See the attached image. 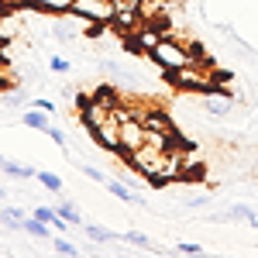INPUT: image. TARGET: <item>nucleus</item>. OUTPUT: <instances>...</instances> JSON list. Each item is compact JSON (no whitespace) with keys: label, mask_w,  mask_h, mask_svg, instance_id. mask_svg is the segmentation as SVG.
Returning <instances> with one entry per match:
<instances>
[{"label":"nucleus","mask_w":258,"mask_h":258,"mask_svg":"<svg viewBox=\"0 0 258 258\" xmlns=\"http://www.w3.org/2000/svg\"><path fill=\"white\" fill-rule=\"evenodd\" d=\"M176 251H182V255H200V251H203V244H197V241H179Z\"/></svg>","instance_id":"nucleus-22"},{"label":"nucleus","mask_w":258,"mask_h":258,"mask_svg":"<svg viewBox=\"0 0 258 258\" xmlns=\"http://www.w3.org/2000/svg\"><path fill=\"white\" fill-rule=\"evenodd\" d=\"M80 172L90 179V182H100V186L107 182V172H103V169H97V165H80Z\"/></svg>","instance_id":"nucleus-20"},{"label":"nucleus","mask_w":258,"mask_h":258,"mask_svg":"<svg viewBox=\"0 0 258 258\" xmlns=\"http://www.w3.org/2000/svg\"><path fill=\"white\" fill-rule=\"evenodd\" d=\"M169 80L176 83L179 90H197V93H203V90H210V83H214V73H210V66L207 62H189L186 69H176V73H169Z\"/></svg>","instance_id":"nucleus-2"},{"label":"nucleus","mask_w":258,"mask_h":258,"mask_svg":"<svg viewBox=\"0 0 258 258\" xmlns=\"http://www.w3.org/2000/svg\"><path fill=\"white\" fill-rule=\"evenodd\" d=\"M21 124L31 127V131H48V110H38V107H28L21 114Z\"/></svg>","instance_id":"nucleus-10"},{"label":"nucleus","mask_w":258,"mask_h":258,"mask_svg":"<svg viewBox=\"0 0 258 258\" xmlns=\"http://www.w3.org/2000/svg\"><path fill=\"white\" fill-rule=\"evenodd\" d=\"M24 217H28V214H24L21 207H4V210H0V227H4V231H21Z\"/></svg>","instance_id":"nucleus-11"},{"label":"nucleus","mask_w":258,"mask_h":258,"mask_svg":"<svg viewBox=\"0 0 258 258\" xmlns=\"http://www.w3.org/2000/svg\"><path fill=\"white\" fill-rule=\"evenodd\" d=\"M73 4H76V0H31V7H35L38 14H48V18H59L66 11H73Z\"/></svg>","instance_id":"nucleus-8"},{"label":"nucleus","mask_w":258,"mask_h":258,"mask_svg":"<svg viewBox=\"0 0 258 258\" xmlns=\"http://www.w3.org/2000/svg\"><path fill=\"white\" fill-rule=\"evenodd\" d=\"M255 59H258V55H255Z\"/></svg>","instance_id":"nucleus-32"},{"label":"nucleus","mask_w":258,"mask_h":258,"mask_svg":"<svg viewBox=\"0 0 258 258\" xmlns=\"http://www.w3.org/2000/svg\"><path fill=\"white\" fill-rule=\"evenodd\" d=\"M24 35V18L18 11H0V41H11Z\"/></svg>","instance_id":"nucleus-6"},{"label":"nucleus","mask_w":258,"mask_h":258,"mask_svg":"<svg viewBox=\"0 0 258 258\" xmlns=\"http://www.w3.org/2000/svg\"><path fill=\"white\" fill-rule=\"evenodd\" d=\"M55 207H59V214H62L66 220H69L73 227H83V214H80V207H76L73 200H59Z\"/></svg>","instance_id":"nucleus-13"},{"label":"nucleus","mask_w":258,"mask_h":258,"mask_svg":"<svg viewBox=\"0 0 258 258\" xmlns=\"http://www.w3.org/2000/svg\"><path fill=\"white\" fill-rule=\"evenodd\" d=\"M45 135H48V138L55 141V145H59V148H66V135H62L59 127H52V124H48V131H45Z\"/></svg>","instance_id":"nucleus-25"},{"label":"nucleus","mask_w":258,"mask_h":258,"mask_svg":"<svg viewBox=\"0 0 258 258\" xmlns=\"http://www.w3.org/2000/svg\"><path fill=\"white\" fill-rule=\"evenodd\" d=\"M0 200H7V189H4V186H0Z\"/></svg>","instance_id":"nucleus-27"},{"label":"nucleus","mask_w":258,"mask_h":258,"mask_svg":"<svg viewBox=\"0 0 258 258\" xmlns=\"http://www.w3.org/2000/svg\"><path fill=\"white\" fill-rule=\"evenodd\" d=\"M48 69H52V73H69V69H73V62L62 59V55H52V59H48Z\"/></svg>","instance_id":"nucleus-21"},{"label":"nucleus","mask_w":258,"mask_h":258,"mask_svg":"<svg viewBox=\"0 0 258 258\" xmlns=\"http://www.w3.org/2000/svg\"><path fill=\"white\" fill-rule=\"evenodd\" d=\"M148 62H155L159 73L169 76V73H176V69H186L189 62H197V55H193V48H186L176 35H162V38H155V45L148 48Z\"/></svg>","instance_id":"nucleus-1"},{"label":"nucleus","mask_w":258,"mask_h":258,"mask_svg":"<svg viewBox=\"0 0 258 258\" xmlns=\"http://www.w3.org/2000/svg\"><path fill=\"white\" fill-rule=\"evenodd\" d=\"M148 141V127H145V120L141 114H127L124 107H120V155H127V152H135Z\"/></svg>","instance_id":"nucleus-3"},{"label":"nucleus","mask_w":258,"mask_h":258,"mask_svg":"<svg viewBox=\"0 0 258 258\" xmlns=\"http://www.w3.org/2000/svg\"><path fill=\"white\" fill-rule=\"evenodd\" d=\"M31 107H38V110H48V114H55V100H48V97H38Z\"/></svg>","instance_id":"nucleus-24"},{"label":"nucleus","mask_w":258,"mask_h":258,"mask_svg":"<svg viewBox=\"0 0 258 258\" xmlns=\"http://www.w3.org/2000/svg\"><path fill=\"white\" fill-rule=\"evenodd\" d=\"M234 107H238V97H234V93H227V90L210 86V90H203V93H200V110H203L207 117H231V114H234Z\"/></svg>","instance_id":"nucleus-4"},{"label":"nucleus","mask_w":258,"mask_h":258,"mask_svg":"<svg viewBox=\"0 0 258 258\" xmlns=\"http://www.w3.org/2000/svg\"><path fill=\"white\" fill-rule=\"evenodd\" d=\"M73 11L93 24H114V0H76Z\"/></svg>","instance_id":"nucleus-5"},{"label":"nucleus","mask_w":258,"mask_h":258,"mask_svg":"<svg viewBox=\"0 0 258 258\" xmlns=\"http://www.w3.org/2000/svg\"><path fill=\"white\" fill-rule=\"evenodd\" d=\"M231 220H234V224H241V220L251 224V220H255V210H251L248 203H234V207H231Z\"/></svg>","instance_id":"nucleus-16"},{"label":"nucleus","mask_w":258,"mask_h":258,"mask_svg":"<svg viewBox=\"0 0 258 258\" xmlns=\"http://www.w3.org/2000/svg\"><path fill=\"white\" fill-rule=\"evenodd\" d=\"M120 244H131V248H141V251H155L159 244L148 238V234H141V231H124L120 234Z\"/></svg>","instance_id":"nucleus-12"},{"label":"nucleus","mask_w":258,"mask_h":258,"mask_svg":"<svg viewBox=\"0 0 258 258\" xmlns=\"http://www.w3.org/2000/svg\"><path fill=\"white\" fill-rule=\"evenodd\" d=\"M251 227H258V214H255V220H251Z\"/></svg>","instance_id":"nucleus-29"},{"label":"nucleus","mask_w":258,"mask_h":258,"mask_svg":"<svg viewBox=\"0 0 258 258\" xmlns=\"http://www.w3.org/2000/svg\"><path fill=\"white\" fill-rule=\"evenodd\" d=\"M21 231L28 234V238H35V241H52V224H45L41 217H24V224H21Z\"/></svg>","instance_id":"nucleus-7"},{"label":"nucleus","mask_w":258,"mask_h":258,"mask_svg":"<svg viewBox=\"0 0 258 258\" xmlns=\"http://www.w3.org/2000/svg\"><path fill=\"white\" fill-rule=\"evenodd\" d=\"M35 217H41L45 224H55V220H59L62 214H59V207H48V203H41L38 210H35Z\"/></svg>","instance_id":"nucleus-19"},{"label":"nucleus","mask_w":258,"mask_h":258,"mask_svg":"<svg viewBox=\"0 0 258 258\" xmlns=\"http://www.w3.org/2000/svg\"><path fill=\"white\" fill-rule=\"evenodd\" d=\"M35 179H38L48 193H62V179L55 176V172H35Z\"/></svg>","instance_id":"nucleus-17"},{"label":"nucleus","mask_w":258,"mask_h":258,"mask_svg":"<svg viewBox=\"0 0 258 258\" xmlns=\"http://www.w3.org/2000/svg\"><path fill=\"white\" fill-rule=\"evenodd\" d=\"M83 234L93 241V244H114V241H120V234H114V231L103 227V224H83Z\"/></svg>","instance_id":"nucleus-9"},{"label":"nucleus","mask_w":258,"mask_h":258,"mask_svg":"<svg viewBox=\"0 0 258 258\" xmlns=\"http://www.w3.org/2000/svg\"><path fill=\"white\" fill-rule=\"evenodd\" d=\"M210 207V200L207 197H193V200H186V210H207Z\"/></svg>","instance_id":"nucleus-23"},{"label":"nucleus","mask_w":258,"mask_h":258,"mask_svg":"<svg viewBox=\"0 0 258 258\" xmlns=\"http://www.w3.org/2000/svg\"><path fill=\"white\" fill-rule=\"evenodd\" d=\"M35 172H38V169H31V165H21V162H7V165H4V176L7 179H35Z\"/></svg>","instance_id":"nucleus-14"},{"label":"nucleus","mask_w":258,"mask_h":258,"mask_svg":"<svg viewBox=\"0 0 258 258\" xmlns=\"http://www.w3.org/2000/svg\"><path fill=\"white\" fill-rule=\"evenodd\" d=\"M21 4H31V0H21Z\"/></svg>","instance_id":"nucleus-31"},{"label":"nucleus","mask_w":258,"mask_h":258,"mask_svg":"<svg viewBox=\"0 0 258 258\" xmlns=\"http://www.w3.org/2000/svg\"><path fill=\"white\" fill-rule=\"evenodd\" d=\"M251 172H255V179H258V162H255V169H251Z\"/></svg>","instance_id":"nucleus-30"},{"label":"nucleus","mask_w":258,"mask_h":258,"mask_svg":"<svg viewBox=\"0 0 258 258\" xmlns=\"http://www.w3.org/2000/svg\"><path fill=\"white\" fill-rule=\"evenodd\" d=\"M52 251H59V255H80V248H76V241H69L66 234H52Z\"/></svg>","instance_id":"nucleus-15"},{"label":"nucleus","mask_w":258,"mask_h":258,"mask_svg":"<svg viewBox=\"0 0 258 258\" xmlns=\"http://www.w3.org/2000/svg\"><path fill=\"white\" fill-rule=\"evenodd\" d=\"M120 179H124V182H127V186H131V189H138V179L131 176V172H120Z\"/></svg>","instance_id":"nucleus-26"},{"label":"nucleus","mask_w":258,"mask_h":258,"mask_svg":"<svg viewBox=\"0 0 258 258\" xmlns=\"http://www.w3.org/2000/svg\"><path fill=\"white\" fill-rule=\"evenodd\" d=\"M0 103H4V107H11V110H14V107H24V103H28V93H24V90L4 93V97H0Z\"/></svg>","instance_id":"nucleus-18"},{"label":"nucleus","mask_w":258,"mask_h":258,"mask_svg":"<svg viewBox=\"0 0 258 258\" xmlns=\"http://www.w3.org/2000/svg\"><path fill=\"white\" fill-rule=\"evenodd\" d=\"M4 165H7V159H4V155H0V172H4Z\"/></svg>","instance_id":"nucleus-28"}]
</instances>
